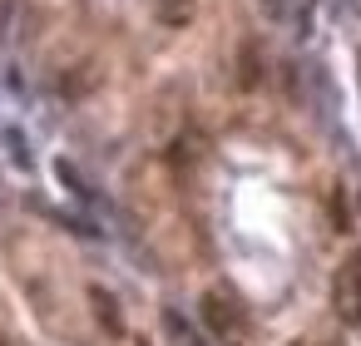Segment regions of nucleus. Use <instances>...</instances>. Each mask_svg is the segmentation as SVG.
I'll use <instances>...</instances> for the list:
<instances>
[{
  "mask_svg": "<svg viewBox=\"0 0 361 346\" xmlns=\"http://www.w3.org/2000/svg\"><path fill=\"white\" fill-rule=\"evenodd\" d=\"M262 6H267L272 16H282V11H287V0H262Z\"/></svg>",
  "mask_w": 361,
  "mask_h": 346,
  "instance_id": "6",
  "label": "nucleus"
},
{
  "mask_svg": "<svg viewBox=\"0 0 361 346\" xmlns=\"http://www.w3.org/2000/svg\"><path fill=\"white\" fill-rule=\"evenodd\" d=\"M154 16H159L169 30H178V25L193 20V0H154Z\"/></svg>",
  "mask_w": 361,
  "mask_h": 346,
  "instance_id": "3",
  "label": "nucleus"
},
{
  "mask_svg": "<svg viewBox=\"0 0 361 346\" xmlns=\"http://www.w3.org/2000/svg\"><path fill=\"white\" fill-rule=\"evenodd\" d=\"M164 331H169V336H173L178 346H203V336H198V331H193V326H188V321H183V316H178L173 307L164 311Z\"/></svg>",
  "mask_w": 361,
  "mask_h": 346,
  "instance_id": "4",
  "label": "nucleus"
},
{
  "mask_svg": "<svg viewBox=\"0 0 361 346\" xmlns=\"http://www.w3.org/2000/svg\"><path fill=\"white\" fill-rule=\"evenodd\" d=\"M331 307L346 326H361V252H351L341 267H336V282H331Z\"/></svg>",
  "mask_w": 361,
  "mask_h": 346,
  "instance_id": "1",
  "label": "nucleus"
},
{
  "mask_svg": "<svg viewBox=\"0 0 361 346\" xmlns=\"http://www.w3.org/2000/svg\"><path fill=\"white\" fill-rule=\"evenodd\" d=\"M203 321H208L218 336H233V331H238V311H233L218 292H208V297H203Z\"/></svg>",
  "mask_w": 361,
  "mask_h": 346,
  "instance_id": "2",
  "label": "nucleus"
},
{
  "mask_svg": "<svg viewBox=\"0 0 361 346\" xmlns=\"http://www.w3.org/2000/svg\"><path fill=\"white\" fill-rule=\"evenodd\" d=\"M90 302L99 307V321H104L109 331H119V326H124V321H119V307H114V297H109L104 287H90Z\"/></svg>",
  "mask_w": 361,
  "mask_h": 346,
  "instance_id": "5",
  "label": "nucleus"
}]
</instances>
